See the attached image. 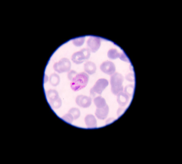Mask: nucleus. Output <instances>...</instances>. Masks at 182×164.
<instances>
[{
	"mask_svg": "<svg viewBox=\"0 0 182 164\" xmlns=\"http://www.w3.org/2000/svg\"><path fill=\"white\" fill-rule=\"evenodd\" d=\"M89 79V76L85 72L77 74L76 77L71 81V88L75 91L82 90L87 85Z\"/></svg>",
	"mask_w": 182,
	"mask_h": 164,
	"instance_id": "obj_1",
	"label": "nucleus"
},
{
	"mask_svg": "<svg viewBox=\"0 0 182 164\" xmlns=\"http://www.w3.org/2000/svg\"><path fill=\"white\" fill-rule=\"evenodd\" d=\"M123 77L119 73H115L110 77V84L112 92L115 95H117L120 93L123 92Z\"/></svg>",
	"mask_w": 182,
	"mask_h": 164,
	"instance_id": "obj_2",
	"label": "nucleus"
},
{
	"mask_svg": "<svg viewBox=\"0 0 182 164\" xmlns=\"http://www.w3.org/2000/svg\"><path fill=\"white\" fill-rule=\"evenodd\" d=\"M71 67V61L66 58H62L58 62L55 63L53 65L54 71L59 74L69 72Z\"/></svg>",
	"mask_w": 182,
	"mask_h": 164,
	"instance_id": "obj_3",
	"label": "nucleus"
},
{
	"mask_svg": "<svg viewBox=\"0 0 182 164\" xmlns=\"http://www.w3.org/2000/svg\"><path fill=\"white\" fill-rule=\"evenodd\" d=\"M108 85L109 82L107 80L104 78L98 80L93 87L90 90V95L94 97L96 96V93L101 94Z\"/></svg>",
	"mask_w": 182,
	"mask_h": 164,
	"instance_id": "obj_4",
	"label": "nucleus"
},
{
	"mask_svg": "<svg viewBox=\"0 0 182 164\" xmlns=\"http://www.w3.org/2000/svg\"><path fill=\"white\" fill-rule=\"evenodd\" d=\"M87 44L88 48L92 53H96L101 45V39L97 37L91 36L88 39Z\"/></svg>",
	"mask_w": 182,
	"mask_h": 164,
	"instance_id": "obj_5",
	"label": "nucleus"
},
{
	"mask_svg": "<svg viewBox=\"0 0 182 164\" xmlns=\"http://www.w3.org/2000/svg\"><path fill=\"white\" fill-rule=\"evenodd\" d=\"M75 102L78 106L84 108H87L91 104V98L88 96L81 95L76 97Z\"/></svg>",
	"mask_w": 182,
	"mask_h": 164,
	"instance_id": "obj_6",
	"label": "nucleus"
},
{
	"mask_svg": "<svg viewBox=\"0 0 182 164\" xmlns=\"http://www.w3.org/2000/svg\"><path fill=\"white\" fill-rule=\"evenodd\" d=\"M100 68L102 72L109 75L114 74L116 71L115 64L110 61L103 62L100 66Z\"/></svg>",
	"mask_w": 182,
	"mask_h": 164,
	"instance_id": "obj_7",
	"label": "nucleus"
},
{
	"mask_svg": "<svg viewBox=\"0 0 182 164\" xmlns=\"http://www.w3.org/2000/svg\"><path fill=\"white\" fill-rule=\"evenodd\" d=\"M71 59L74 63L77 64H82L85 60H88L84 53L81 50L73 53Z\"/></svg>",
	"mask_w": 182,
	"mask_h": 164,
	"instance_id": "obj_8",
	"label": "nucleus"
},
{
	"mask_svg": "<svg viewBox=\"0 0 182 164\" xmlns=\"http://www.w3.org/2000/svg\"><path fill=\"white\" fill-rule=\"evenodd\" d=\"M109 110V106L107 104L104 107L97 108L95 115L99 119L104 120L107 117Z\"/></svg>",
	"mask_w": 182,
	"mask_h": 164,
	"instance_id": "obj_9",
	"label": "nucleus"
},
{
	"mask_svg": "<svg viewBox=\"0 0 182 164\" xmlns=\"http://www.w3.org/2000/svg\"><path fill=\"white\" fill-rule=\"evenodd\" d=\"M85 124L88 128H94L97 127V120L92 115H88L85 118Z\"/></svg>",
	"mask_w": 182,
	"mask_h": 164,
	"instance_id": "obj_10",
	"label": "nucleus"
},
{
	"mask_svg": "<svg viewBox=\"0 0 182 164\" xmlns=\"http://www.w3.org/2000/svg\"><path fill=\"white\" fill-rule=\"evenodd\" d=\"M129 100V96L125 92H120L117 95V101L121 107L126 105Z\"/></svg>",
	"mask_w": 182,
	"mask_h": 164,
	"instance_id": "obj_11",
	"label": "nucleus"
},
{
	"mask_svg": "<svg viewBox=\"0 0 182 164\" xmlns=\"http://www.w3.org/2000/svg\"><path fill=\"white\" fill-rule=\"evenodd\" d=\"M84 69L85 72L89 74L92 75L96 72V65L91 61H87L84 64Z\"/></svg>",
	"mask_w": 182,
	"mask_h": 164,
	"instance_id": "obj_12",
	"label": "nucleus"
},
{
	"mask_svg": "<svg viewBox=\"0 0 182 164\" xmlns=\"http://www.w3.org/2000/svg\"><path fill=\"white\" fill-rule=\"evenodd\" d=\"M94 103L97 108L104 107L107 105L105 100L101 96L96 97L94 100Z\"/></svg>",
	"mask_w": 182,
	"mask_h": 164,
	"instance_id": "obj_13",
	"label": "nucleus"
},
{
	"mask_svg": "<svg viewBox=\"0 0 182 164\" xmlns=\"http://www.w3.org/2000/svg\"><path fill=\"white\" fill-rule=\"evenodd\" d=\"M50 84L53 86H58L60 82V77L58 74L53 73L50 76L49 78Z\"/></svg>",
	"mask_w": 182,
	"mask_h": 164,
	"instance_id": "obj_14",
	"label": "nucleus"
},
{
	"mask_svg": "<svg viewBox=\"0 0 182 164\" xmlns=\"http://www.w3.org/2000/svg\"><path fill=\"white\" fill-rule=\"evenodd\" d=\"M47 96L49 101L55 100L59 97L58 91L56 90L52 89H50L47 91Z\"/></svg>",
	"mask_w": 182,
	"mask_h": 164,
	"instance_id": "obj_15",
	"label": "nucleus"
},
{
	"mask_svg": "<svg viewBox=\"0 0 182 164\" xmlns=\"http://www.w3.org/2000/svg\"><path fill=\"white\" fill-rule=\"evenodd\" d=\"M120 53H118L116 49H111L108 52V57L111 59H116L120 58Z\"/></svg>",
	"mask_w": 182,
	"mask_h": 164,
	"instance_id": "obj_16",
	"label": "nucleus"
},
{
	"mask_svg": "<svg viewBox=\"0 0 182 164\" xmlns=\"http://www.w3.org/2000/svg\"><path fill=\"white\" fill-rule=\"evenodd\" d=\"M49 104L53 109H58L62 106V101L60 97H59L55 100L49 101Z\"/></svg>",
	"mask_w": 182,
	"mask_h": 164,
	"instance_id": "obj_17",
	"label": "nucleus"
},
{
	"mask_svg": "<svg viewBox=\"0 0 182 164\" xmlns=\"http://www.w3.org/2000/svg\"><path fill=\"white\" fill-rule=\"evenodd\" d=\"M85 41V37H81L75 38L72 40V42L75 46L77 47H80L84 44Z\"/></svg>",
	"mask_w": 182,
	"mask_h": 164,
	"instance_id": "obj_18",
	"label": "nucleus"
},
{
	"mask_svg": "<svg viewBox=\"0 0 182 164\" xmlns=\"http://www.w3.org/2000/svg\"><path fill=\"white\" fill-rule=\"evenodd\" d=\"M69 113L72 115L75 120L78 119L81 116L80 111L77 108H71L69 110Z\"/></svg>",
	"mask_w": 182,
	"mask_h": 164,
	"instance_id": "obj_19",
	"label": "nucleus"
},
{
	"mask_svg": "<svg viewBox=\"0 0 182 164\" xmlns=\"http://www.w3.org/2000/svg\"><path fill=\"white\" fill-rule=\"evenodd\" d=\"M62 120H63L65 122H66V123H69V124H71L72 122H73L74 120V118L73 116L70 113H68L66 114V115H64L62 117Z\"/></svg>",
	"mask_w": 182,
	"mask_h": 164,
	"instance_id": "obj_20",
	"label": "nucleus"
},
{
	"mask_svg": "<svg viewBox=\"0 0 182 164\" xmlns=\"http://www.w3.org/2000/svg\"><path fill=\"white\" fill-rule=\"evenodd\" d=\"M134 88L133 85H128L125 88L124 92L129 97H131L133 96V93H134Z\"/></svg>",
	"mask_w": 182,
	"mask_h": 164,
	"instance_id": "obj_21",
	"label": "nucleus"
},
{
	"mask_svg": "<svg viewBox=\"0 0 182 164\" xmlns=\"http://www.w3.org/2000/svg\"><path fill=\"white\" fill-rule=\"evenodd\" d=\"M77 74V72L73 70L69 71L67 74L68 78L70 80L72 81Z\"/></svg>",
	"mask_w": 182,
	"mask_h": 164,
	"instance_id": "obj_22",
	"label": "nucleus"
},
{
	"mask_svg": "<svg viewBox=\"0 0 182 164\" xmlns=\"http://www.w3.org/2000/svg\"><path fill=\"white\" fill-rule=\"evenodd\" d=\"M126 79L129 81L133 82L134 80V74L132 73L128 74V75L126 76Z\"/></svg>",
	"mask_w": 182,
	"mask_h": 164,
	"instance_id": "obj_23",
	"label": "nucleus"
},
{
	"mask_svg": "<svg viewBox=\"0 0 182 164\" xmlns=\"http://www.w3.org/2000/svg\"><path fill=\"white\" fill-rule=\"evenodd\" d=\"M120 58L121 60H123V61L126 62L129 61V59H128L124 53H121Z\"/></svg>",
	"mask_w": 182,
	"mask_h": 164,
	"instance_id": "obj_24",
	"label": "nucleus"
},
{
	"mask_svg": "<svg viewBox=\"0 0 182 164\" xmlns=\"http://www.w3.org/2000/svg\"><path fill=\"white\" fill-rule=\"evenodd\" d=\"M123 111H124V109H122V108H120V109L118 110L117 115L119 117H120L121 114L123 113Z\"/></svg>",
	"mask_w": 182,
	"mask_h": 164,
	"instance_id": "obj_25",
	"label": "nucleus"
},
{
	"mask_svg": "<svg viewBox=\"0 0 182 164\" xmlns=\"http://www.w3.org/2000/svg\"><path fill=\"white\" fill-rule=\"evenodd\" d=\"M46 82L47 81V80H48V77H47V75H45L44 82H45V81H46Z\"/></svg>",
	"mask_w": 182,
	"mask_h": 164,
	"instance_id": "obj_26",
	"label": "nucleus"
}]
</instances>
